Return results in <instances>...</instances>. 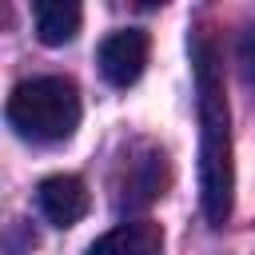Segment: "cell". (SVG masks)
I'll list each match as a JSON object with an SVG mask.
<instances>
[{
    "mask_svg": "<svg viewBox=\"0 0 255 255\" xmlns=\"http://www.w3.org/2000/svg\"><path fill=\"white\" fill-rule=\"evenodd\" d=\"M191 72H195V112H199V207L211 227L231 219L235 203V167H231V112L223 92V68L215 44L191 36Z\"/></svg>",
    "mask_w": 255,
    "mask_h": 255,
    "instance_id": "cell-1",
    "label": "cell"
},
{
    "mask_svg": "<svg viewBox=\"0 0 255 255\" xmlns=\"http://www.w3.org/2000/svg\"><path fill=\"white\" fill-rule=\"evenodd\" d=\"M8 124L32 143H64L80 128V88L68 76H36L12 88Z\"/></svg>",
    "mask_w": 255,
    "mask_h": 255,
    "instance_id": "cell-2",
    "label": "cell"
},
{
    "mask_svg": "<svg viewBox=\"0 0 255 255\" xmlns=\"http://www.w3.org/2000/svg\"><path fill=\"white\" fill-rule=\"evenodd\" d=\"M163 187H167V159L159 147H143V151L124 159L116 203H120V211H139V207L155 203L163 195Z\"/></svg>",
    "mask_w": 255,
    "mask_h": 255,
    "instance_id": "cell-3",
    "label": "cell"
},
{
    "mask_svg": "<svg viewBox=\"0 0 255 255\" xmlns=\"http://www.w3.org/2000/svg\"><path fill=\"white\" fill-rule=\"evenodd\" d=\"M147 32L143 28H116L112 36H104L100 44V76L112 84V88H131L139 76H143V64H147Z\"/></svg>",
    "mask_w": 255,
    "mask_h": 255,
    "instance_id": "cell-4",
    "label": "cell"
},
{
    "mask_svg": "<svg viewBox=\"0 0 255 255\" xmlns=\"http://www.w3.org/2000/svg\"><path fill=\"white\" fill-rule=\"evenodd\" d=\"M36 203H40V215L52 227H72L88 215L92 195H88V183L80 175H48L36 187Z\"/></svg>",
    "mask_w": 255,
    "mask_h": 255,
    "instance_id": "cell-5",
    "label": "cell"
},
{
    "mask_svg": "<svg viewBox=\"0 0 255 255\" xmlns=\"http://www.w3.org/2000/svg\"><path fill=\"white\" fill-rule=\"evenodd\" d=\"M88 255H163V231L151 219H128L112 231H104Z\"/></svg>",
    "mask_w": 255,
    "mask_h": 255,
    "instance_id": "cell-6",
    "label": "cell"
},
{
    "mask_svg": "<svg viewBox=\"0 0 255 255\" xmlns=\"http://www.w3.org/2000/svg\"><path fill=\"white\" fill-rule=\"evenodd\" d=\"M32 20H36L40 44L64 48V44L76 40L84 12H80V4H72V0H40V4H32Z\"/></svg>",
    "mask_w": 255,
    "mask_h": 255,
    "instance_id": "cell-7",
    "label": "cell"
},
{
    "mask_svg": "<svg viewBox=\"0 0 255 255\" xmlns=\"http://www.w3.org/2000/svg\"><path fill=\"white\" fill-rule=\"evenodd\" d=\"M235 64H239L243 80L255 84V24H247L239 32V40H235Z\"/></svg>",
    "mask_w": 255,
    "mask_h": 255,
    "instance_id": "cell-8",
    "label": "cell"
}]
</instances>
